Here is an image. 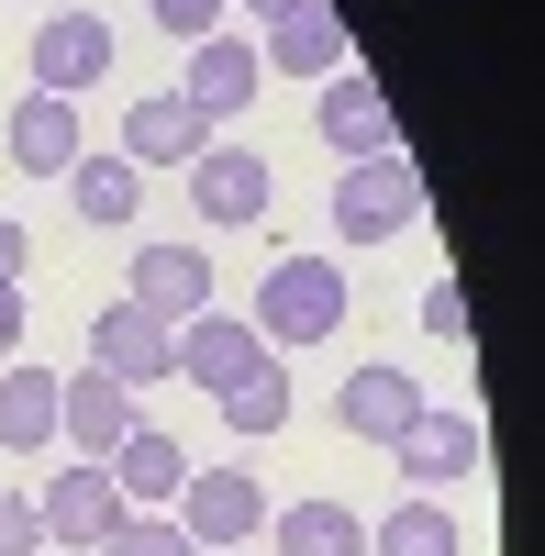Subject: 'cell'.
<instances>
[{"label":"cell","mask_w":545,"mask_h":556,"mask_svg":"<svg viewBox=\"0 0 545 556\" xmlns=\"http://www.w3.org/2000/svg\"><path fill=\"white\" fill-rule=\"evenodd\" d=\"M34 523H45V545H78V556H101L112 545V523H123V490H112V468H56L45 479V501H34Z\"/></svg>","instance_id":"cell-7"},{"label":"cell","mask_w":545,"mask_h":556,"mask_svg":"<svg viewBox=\"0 0 545 556\" xmlns=\"http://www.w3.org/2000/svg\"><path fill=\"white\" fill-rule=\"evenodd\" d=\"M112 490H123V513H167V501L190 490V445H178L167 424H134L112 445Z\"/></svg>","instance_id":"cell-14"},{"label":"cell","mask_w":545,"mask_h":556,"mask_svg":"<svg viewBox=\"0 0 545 556\" xmlns=\"http://www.w3.org/2000/svg\"><path fill=\"white\" fill-rule=\"evenodd\" d=\"M413 223H423V167L413 156H356L345 178H334V235L345 245H390V235H413Z\"/></svg>","instance_id":"cell-2"},{"label":"cell","mask_w":545,"mask_h":556,"mask_svg":"<svg viewBox=\"0 0 545 556\" xmlns=\"http://www.w3.org/2000/svg\"><path fill=\"white\" fill-rule=\"evenodd\" d=\"M101 556H201V545H190V534H178V513H123Z\"/></svg>","instance_id":"cell-24"},{"label":"cell","mask_w":545,"mask_h":556,"mask_svg":"<svg viewBox=\"0 0 545 556\" xmlns=\"http://www.w3.org/2000/svg\"><path fill=\"white\" fill-rule=\"evenodd\" d=\"M223 424H235V445H267V434L290 424V367H279V356H256V379L223 390Z\"/></svg>","instance_id":"cell-22"},{"label":"cell","mask_w":545,"mask_h":556,"mask_svg":"<svg viewBox=\"0 0 545 556\" xmlns=\"http://www.w3.org/2000/svg\"><path fill=\"white\" fill-rule=\"evenodd\" d=\"M23 256H34V235H23L12 212H0V278H23Z\"/></svg>","instance_id":"cell-29"},{"label":"cell","mask_w":545,"mask_h":556,"mask_svg":"<svg viewBox=\"0 0 545 556\" xmlns=\"http://www.w3.org/2000/svg\"><path fill=\"white\" fill-rule=\"evenodd\" d=\"M324 334H345V267L334 256H279L256 278V345L290 356V345H324Z\"/></svg>","instance_id":"cell-1"},{"label":"cell","mask_w":545,"mask_h":556,"mask_svg":"<svg viewBox=\"0 0 545 556\" xmlns=\"http://www.w3.org/2000/svg\"><path fill=\"white\" fill-rule=\"evenodd\" d=\"M368 556H468V534L445 523L434 490H413V501H390V513L368 523Z\"/></svg>","instance_id":"cell-21"},{"label":"cell","mask_w":545,"mask_h":556,"mask_svg":"<svg viewBox=\"0 0 545 556\" xmlns=\"http://www.w3.org/2000/svg\"><path fill=\"white\" fill-rule=\"evenodd\" d=\"M123 301H145L167 334H178V323H201V312H212V256H201V245H134Z\"/></svg>","instance_id":"cell-9"},{"label":"cell","mask_w":545,"mask_h":556,"mask_svg":"<svg viewBox=\"0 0 545 556\" xmlns=\"http://www.w3.org/2000/svg\"><path fill=\"white\" fill-rule=\"evenodd\" d=\"M178 178H190L201 223H256L267 201H279V178H267V156H256V146H223V134H212V146H201L190 167H178Z\"/></svg>","instance_id":"cell-10"},{"label":"cell","mask_w":545,"mask_h":556,"mask_svg":"<svg viewBox=\"0 0 545 556\" xmlns=\"http://www.w3.org/2000/svg\"><path fill=\"white\" fill-rule=\"evenodd\" d=\"M101 78H112V23H101V12H56V23H34V89L89 101Z\"/></svg>","instance_id":"cell-8"},{"label":"cell","mask_w":545,"mask_h":556,"mask_svg":"<svg viewBox=\"0 0 545 556\" xmlns=\"http://www.w3.org/2000/svg\"><path fill=\"white\" fill-rule=\"evenodd\" d=\"M134 424H145V412H134L123 379H101V367H67V379H56V445H78L89 468H112V445Z\"/></svg>","instance_id":"cell-6"},{"label":"cell","mask_w":545,"mask_h":556,"mask_svg":"<svg viewBox=\"0 0 545 556\" xmlns=\"http://www.w3.org/2000/svg\"><path fill=\"white\" fill-rule=\"evenodd\" d=\"M256 78H267V67H256L245 34H201V45H190V89H178V101H190L201 123H223V112L256 101Z\"/></svg>","instance_id":"cell-18"},{"label":"cell","mask_w":545,"mask_h":556,"mask_svg":"<svg viewBox=\"0 0 545 556\" xmlns=\"http://www.w3.org/2000/svg\"><path fill=\"white\" fill-rule=\"evenodd\" d=\"M479 456H490L479 412H423V424L390 445V468L413 479V490H445V479H479Z\"/></svg>","instance_id":"cell-13"},{"label":"cell","mask_w":545,"mask_h":556,"mask_svg":"<svg viewBox=\"0 0 545 556\" xmlns=\"http://www.w3.org/2000/svg\"><path fill=\"white\" fill-rule=\"evenodd\" d=\"M267 545L279 556H368V513H345V501H290V513H267Z\"/></svg>","instance_id":"cell-19"},{"label":"cell","mask_w":545,"mask_h":556,"mask_svg":"<svg viewBox=\"0 0 545 556\" xmlns=\"http://www.w3.org/2000/svg\"><path fill=\"white\" fill-rule=\"evenodd\" d=\"M0 556H45V523H34L23 490H0Z\"/></svg>","instance_id":"cell-27"},{"label":"cell","mask_w":545,"mask_h":556,"mask_svg":"<svg viewBox=\"0 0 545 556\" xmlns=\"http://www.w3.org/2000/svg\"><path fill=\"white\" fill-rule=\"evenodd\" d=\"M67 190H78V223H134V201H145V167H123V156H78L67 167Z\"/></svg>","instance_id":"cell-23"},{"label":"cell","mask_w":545,"mask_h":556,"mask_svg":"<svg viewBox=\"0 0 545 556\" xmlns=\"http://www.w3.org/2000/svg\"><path fill=\"white\" fill-rule=\"evenodd\" d=\"M423 379H413V367H356V379L334 390V424L356 434V445H401V434H413L423 424Z\"/></svg>","instance_id":"cell-11"},{"label":"cell","mask_w":545,"mask_h":556,"mask_svg":"<svg viewBox=\"0 0 545 556\" xmlns=\"http://www.w3.org/2000/svg\"><path fill=\"white\" fill-rule=\"evenodd\" d=\"M223 12H256V23H279V12H301V0H223Z\"/></svg>","instance_id":"cell-30"},{"label":"cell","mask_w":545,"mask_h":556,"mask_svg":"<svg viewBox=\"0 0 545 556\" xmlns=\"http://www.w3.org/2000/svg\"><path fill=\"white\" fill-rule=\"evenodd\" d=\"M156 34H178V45L223 34V0H156Z\"/></svg>","instance_id":"cell-26"},{"label":"cell","mask_w":545,"mask_h":556,"mask_svg":"<svg viewBox=\"0 0 545 556\" xmlns=\"http://www.w3.org/2000/svg\"><path fill=\"white\" fill-rule=\"evenodd\" d=\"M89 367L123 379V390H156V379H178V334L145 301H101V312H89Z\"/></svg>","instance_id":"cell-4"},{"label":"cell","mask_w":545,"mask_h":556,"mask_svg":"<svg viewBox=\"0 0 545 556\" xmlns=\"http://www.w3.org/2000/svg\"><path fill=\"white\" fill-rule=\"evenodd\" d=\"M256 356H267V345H256L245 312H201V323H178V379H201L212 401L235 390V379H256Z\"/></svg>","instance_id":"cell-16"},{"label":"cell","mask_w":545,"mask_h":556,"mask_svg":"<svg viewBox=\"0 0 545 556\" xmlns=\"http://www.w3.org/2000/svg\"><path fill=\"white\" fill-rule=\"evenodd\" d=\"M312 123H324V146H334L345 167L401 146V112H390V89H379L368 67H334V78H312Z\"/></svg>","instance_id":"cell-5"},{"label":"cell","mask_w":545,"mask_h":556,"mask_svg":"<svg viewBox=\"0 0 545 556\" xmlns=\"http://www.w3.org/2000/svg\"><path fill=\"white\" fill-rule=\"evenodd\" d=\"M23 356V278H0V367Z\"/></svg>","instance_id":"cell-28"},{"label":"cell","mask_w":545,"mask_h":556,"mask_svg":"<svg viewBox=\"0 0 545 556\" xmlns=\"http://www.w3.org/2000/svg\"><path fill=\"white\" fill-rule=\"evenodd\" d=\"M167 513H178V534H190L201 556H223V545H256L267 490H256V468H190V490H178Z\"/></svg>","instance_id":"cell-3"},{"label":"cell","mask_w":545,"mask_h":556,"mask_svg":"<svg viewBox=\"0 0 545 556\" xmlns=\"http://www.w3.org/2000/svg\"><path fill=\"white\" fill-rule=\"evenodd\" d=\"M0 445L12 456H45L56 445V367H0Z\"/></svg>","instance_id":"cell-20"},{"label":"cell","mask_w":545,"mask_h":556,"mask_svg":"<svg viewBox=\"0 0 545 556\" xmlns=\"http://www.w3.org/2000/svg\"><path fill=\"white\" fill-rule=\"evenodd\" d=\"M256 67H279V78H334V67H356L334 0H301V12H279V23L256 34Z\"/></svg>","instance_id":"cell-15"},{"label":"cell","mask_w":545,"mask_h":556,"mask_svg":"<svg viewBox=\"0 0 545 556\" xmlns=\"http://www.w3.org/2000/svg\"><path fill=\"white\" fill-rule=\"evenodd\" d=\"M0 156H12L23 178H67L89 146H78V101H56V89H23L12 123H0Z\"/></svg>","instance_id":"cell-12"},{"label":"cell","mask_w":545,"mask_h":556,"mask_svg":"<svg viewBox=\"0 0 545 556\" xmlns=\"http://www.w3.org/2000/svg\"><path fill=\"white\" fill-rule=\"evenodd\" d=\"M201 146H212V123L178 101V89H156V101L123 112V146H112V156H123V167H190Z\"/></svg>","instance_id":"cell-17"},{"label":"cell","mask_w":545,"mask_h":556,"mask_svg":"<svg viewBox=\"0 0 545 556\" xmlns=\"http://www.w3.org/2000/svg\"><path fill=\"white\" fill-rule=\"evenodd\" d=\"M423 334L468 345V290H457V278H434V290H423Z\"/></svg>","instance_id":"cell-25"}]
</instances>
